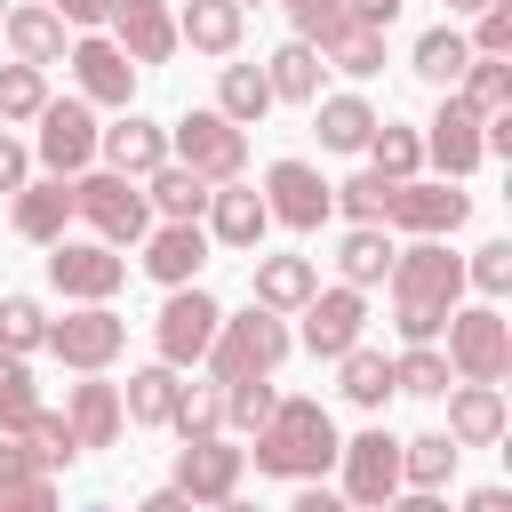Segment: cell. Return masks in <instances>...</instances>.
Listing matches in <instances>:
<instances>
[{"mask_svg":"<svg viewBox=\"0 0 512 512\" xmlns=\"http://www.w3.org/2000/svg\"><path fill=\"white\" fill-rule=\"evenodd\" d=\"M392 328L400 344H440L448 312L464 304V256H448V240H416L392 248Z\"/></svg>","mask_w":512,"mask_h":512,"instance_id":"cell-1","label":"cell"},{"mask_svg":"<svg viewBox=\"0 0 512 512\" xmlns=\"http://www.w3.org/2000/svg\"><path fill=\"white\" fill-rule=\"evenodd\" d=\"M248 440H256V448H248L256 472H272V480H320V472L336 464V448H344V440H336V416H328L320 400H304V392H296V400H272V416H264Z\"/></svg>","mask_w":512,"mask_h":512,"instance_id":"cell-2","label":"cell"},{"mask_svg":"<svg viewBox=\"0 0 512 512\" xmlns=\"http://www.w3.org/2000/svg\"><path fill=\"white\" fill-rule=\"evenodd\" d=\"M288 312H264V304H248V312H224L216 320V336H208V376L216 384H240V376H272L280 360H288Z\"/></svg>","mask_w":512,"mask_h":512,"instance_id":"cell-3","label":"cell"},{"mask_svg":"<svg viewBox=\"0 0 512 512\" xmlns=\"http://www.w3.org/2000/svg\"><path fill=\"white\" fill-rule=\"evenodd\" d=\"M72 216H88L104 248H136L152 232V200L128 176H112V168H80L72 176Z\"/></svg>","mask_w":512,"mask_h":512,"instance_id":"cell-4","label":"cell"},{"mask_svg":"<svg viewBox=\"0 0 512 512\" xmlns=\"http://www.w3.org/2000/svg\"><path fill=\"white\" fill-rule=\"evenodd\" d=\"M440 336H448L456 384H504V368H512V320L496 304H456Z\"/></svg>","mask_w":512,"mask_h":512,"instance_id":"cell-5","label":"cell"},{"mask_svg":"<svg viewBox=\"0 0 512 512\" xmlns=\"http://www.w3.org/2000/svg\"><path fill=\"white\" fill-rule=\"evenodd\" d=\"M168 160L192 168L200 184H232V176L248 168V128H232L216 104H208V112H184V120L168 128Z\"/></svg>","mask_w":512,"mask_h":512,"instance_id":"cell-6","label":"cell"},{"mask_svg":"<svg viewBox=\"0 0 512 512\" xmlns=\"http://www.w3.org/2000/svg\"><path fill=\"white\" fill-rule=\"evenodd\" d=\"M48 352H56L64 368H80V376H104V368L128 352V320H120L112 304H80V312L48 320Z\"/></svg>","mask_w":512,"mask_h":512,"instance_id":"cell-7","label":"cell"},{"mask_svg":"<svg viewBox=\"0 0 512 512\" xmlns=\"http://www.w3.org/2000/svg\"><path fill=\"white\" fill-rule=\"evenodd\" d=\"M336 464H344V504H360V512H384L392 496H400V440L384 432V424H368V432H352L344 448H336Z\"/></svg>","mask_w":512,"mask_h":512,"instance_id":"cell-8","label":"cell"},{"mask_svg":"<svg viewBox=\"0 0 512 512\" xmlns=\"http://www.w3.org/2000/svg\"><path fill=\"white\" fill-rule=\"evenodd\" d=\"M32 160H40L48 176H80V168L96 160V104H88V96H48V104H40Z\"/></svg>","mask_w":512,"mask_h":512,"instance_id":"cell-9","label":"cell"},{"mask_svg":"<svg viewBox=\"0 0 512 512\" xmlns=\"http://www.w3.org/2000/svg\"><path fill=\"white\" fill-rule=\"evenodd\" d=\"M48 280L72 304H112V288L128 280V256L104 240H48Z\"/></svg>","mask_w":512,"mask_h":512,"instance_id":"cell-10","label":"cell"},{"mask_svg":"<svg viewBox=\"0 0 512 512\" xmlns=\"http://www.w3.org/2000/svg\"><path fill=\"white\" fill-rule=\"evenodd\" d=\"M216 320H224V304H216L200 280H192V288H168V304H160V320H152V344H160V360H168V368H192V360L208 352Z\"/></svg>","mask_w":512,"mask_h":512,"instance_id":"cell-11","label":"cell"},{"mask_svg":"<svg viewBox=\"0 0 512 512\" xmlns=\"http://www.w3.org/2000/svg\"><path fill=\"white\" fill-rule=\"evenodd\" d=\"M464 216H472V192H464V184H448V176H408V184L392 192V216H384V224H400V232H416V240H448Z\"/></svg>","mask_w":512,"mask_h":512,"instance_id":"cell-12","label":"cell"},{"mask_svg":"<svg viewBox=\"0 0 512 512\" xmlns=\"http://www.w3.org/2000/svg\"><path fill=\"white\" fill-rule=\"evenodd\" d=\"M240 464H248V448H232V432H200V440L176 448L168 488H184L192 504H224V496L240 488Z\"/></svg>","mask_w":512,"mask_h":512,"instance_id":"cell-13","label":"cell"},{"mask_svg":"<svg viewBox=\"0 0 512 512\" xmlns=\"http://www.w3.org/2000/svg\"><path fill=\"white\" fill-rule=\"evenodd\" d=\"M264 208H272V224H288V232H320V224L336 216V200H328V184H320L312 160H272V168H264Z\"/></svg>","mask_w":512,"mask_h":512,"instance_id":"cell-14","label":"cell"},{"mask_svg":"<svg viewBox=\"0 0 512 512\" xmlns=\"http://www.w3.org/2000/svg\"><path fill=\"white\" fill-rule=\"evenodd\" d=\"M64 64H72V80H80V96H88V104H112V112H128V104H136V64L120 56V40L80 32V40L64 48Z\"/></svg>","mask_w":512,"mask_h":512,"instance_id":"cell-15","label":"cell"},{"mask_svg":"<svg viewBox=\"0 0 512 512\" xmlns=\"http://www.w3.org/2000/svg\"><path fill=\"white\" fill-rule=\"evenodd\" d=\"M416 136H424V160H432V168H440L448 184H464V176H472V168L488 160V152H480V112H472V104H464L456 88H448V104H440V112H432V120H424Z\"/></svg>","mask_w":512,"mask_h":512,"instance_id":"cell-16","label":"cell"},{"mask_svg":"<svg viewBox=\"0 0 512 512\" xmlns=\"http://www.w3.org/2000/svg\"><path fill=\"white\" fill-rule=\"evenodd\" d=\"M368 328V296L360 288H312L304 296V352L312 360H344Z\"/></svg>","mask_w":512,"mask_h":512,"instance_id":"cell-17","label":"cell"},{"mask_svg":"<svg viewBox=\"0 0 512 512\" xmlns=\"http://www.w3.org/2000/svg\"><path fill=\"white\" fill-rule=\"evenodd\" d=\"M112 40H120V56L128 64H168L184 40H176V16H168V0H112Z\"/></svg>","mask_w":512,"mask_h":512,"instance_id":"cell-18","label":"cell"},{"mask_svg":"<svg viewBox=\"0 0 512 512\" xmlns=\"http://www.w3.org/2000/svg\"><path fill=\"white\" fill-rule=\"evenodd\" d=\"M96 160H104L112 176L144 184V176L168 160V128H160V120H144V112H120V128H96Z\"/></svg>","mask_w":512,"mask_h":512,"instance_id":"cell-19","label":"cell"},{"mask_svg":"<svg viewBox=\"0 0 512 512\" xmlns=\"http://www.w3.org/2000/svg\"><path fill=\"white\" fill-rule=\"evenodd\" d=\"M264 224H272V208H264V192L256 184H208V240L216 248H256L264 240Z\"/></svg>","mask_w":512,"mask_h":512,"instance_id":"cell-20","label":"cell"},{"mask_svg":"<svg viewBox=\"0 0 512 512\" xmlns=\"http://www.w3.org/2000/svg\"><path fill=\"white\" fill-rule=\"evenodd\" d=\"M136 248H144V272H152L160 288H192L200 264H208V232H200V224H152Z\"/></svg>","mask_w":512,"mask_h":512,"instance_id":"cell-21","label":"cell"},{"mask_svg":"<svg viewBox=\"0 0 512 512\" xmlns=\"http://www.w3.org/2000/svg\"><path fill=\"white\" fill-rule=\"evenodd\" d=\"M0 32H8V48H16V64H64V48H72V24L48 8V0H24V8H8L0 16Z\"/></svg>","mask_w":512,"mask_h":512,"instance_id":"cell-22","label":"cell"},{"mask_svg":"<svg viewBox=\"0 0 512 512\" xmlns=\"http://www.w3.org/2000/svg\"><path fill=\"white\" fill-rule=\"evenodd\" d=\"M64 224H72V176H24L16 184V232L32 248H48V240H64Z\"/></svg>","mask_w":512,"mask_h":512,"instance_id":"cell-23","label":"cell"},{"mask_svg":"<svg viewBox=\"0 0 512 512\" xmlns=\"http://www.w3.org/2000/svg\"><path fill=\"white\" fill-rule=\"evenodd\" d=\"M64 424H72V440L80 448H112L120 440V384H104V376H80L72 392H64Z\"/></svg>","mask_w":512,"mask_h":512,"instance_id":"cell-24","label":"cell"},{"mask_svg":"<svg viewBox=\"0 0 512 512\" xmlns=\"http://www.w3.org/2000/svg\"><path fill=\"white\" fill-rule=\"evenodd\" d=\"M448 440L456 448H488L504 440V384H448Z\"/></svg>","mask_w":512,"mask_h":512,"instance_id":"cell-25","label":"cell"},{"mask_svg":"<svg viewBox=\"0 0 512 512\" xmlns=\"http://www.w3.org/2000/svg\"><path fill=\"white\" fill-rule=\"evenodd\" d=\"M320 48L312 40H280L272 56H264V80H272V104H312L320 96Z\"/></svg>","mask_w":512,"mask_h":512,"instance_id":"cell-26","label":"cell"},{"mask_svg":"<svg viewBox=\"0 0 512 512\" xmlns=\"http://www.w3.org/2000/svg\"><path fill=\"white\" fill-rule=\"evenodd\" d=\"M312 128H320L328 152H368L376 104H368V96H312Z\"/></svg>","mask_w":512,"mask_h":512,"instance_id":"cell-27","label":"cell"},{"mask_svg":"<svg viewBox=\"0 0 512 512\" xmlns=\"http://www.w3.org/2000/svg\"><path fill=\"white\" fill-rule=\"evenodd\" d=\"M320 288L312 256H256V304L264 312H304V296Z\"/></svg>","mask_w":512,"mask_h":512,"instance_id":"cell-28","label":"cell"},{"mask_svg":"<svg viewBox=\"0 0 512 512\" xmlns=\"http://www.w3.org/2000/svg\"><path fill=\"white\" fill-rule=\"evenodd\" d=\"M176 40H192L200 56H232L240 48V0H184L176 8Z\"/></svg>","mask_w":512,"mask_h":512,"instance_id":"cell-29","label":"cell"},{"mask_svg":"<svg viewBox=\"0 0 512 512\" xmlns=\"http://www.w3.org/2000/svg\"><path fill=\"white\" fill-rule=\"evenodd\" d=\"M144 200L160 208V224H200V216H208V184H200L192 168H176V160H160V168L144 176Z\"/></svg>","mask_w":512,"mask_h":512,"instance_id":"cell-30","label":"cell"},{"mask_svg":"<svg viewBox=\"0 0 512 512\" xmlns=\"http://www.w3.org/2000/svg\"><path fill=\"white\" fill-rule=\"evenodd\" d=\"M336 272H344V288H376L392 272V224H352L336 240Z\"/></svg>","mask_w":512,"mask_h":512,"instance_id":"cell-31","label":"cell"},{"mask_svg":"<svg viewBox=\"0 0 512 512\" xmlns=\"http://www.w3.org/2000/svg\"><path fill=\"white\" fill-rule=\"evenodd\" d=\"M216 112H224L232 128H256V120L272 112V80H264V64H224V72H216Z\"/></svg>","mask_w":512,"mask_h":512,"instance_id":"cell-32","label":"cell"},{"mask_svg":"<svg viewBox=\"0 0 512 512\" xmlns=\"http://www.w3.org/2000/svg\"><path fill=\"white\" fill-rule=\"evenodd\" d=\"M176 392H184V376H176L168 360H152V368H136V376L120 384V416H128V424H168Z\"/></svg>","mask_w":512,"mask_h":512,"instance_id":"cell-33","label":"cell"},{"mask_svg":"<svg viewBox=\"0 0 512 512\" xmlns=\"http://www.w3.org/2000/svg\"><path fill=\"white\" fill-rule=\"evenodd\" d=\"M464 64H472V40H464L456 24H432V32L416 40V56H408V72H416V80H432V88H456V80H464Z\"/></svg>","mask_w":512,"mask_h":512,"instance_id":"cell-34","label":"cell"},{"mask_svg":"<svg viewBox=\"0 0 512 512\" xmlns=\"http://www.w3.org/2000/svg\"><path fill=\"white\" fill-rule=\"evenodd\" d=\"M16 448L32 456V472H64V464L80 456V440H72V424H64L56 408H32V416L16 424Z\"/></svg>","mask_w":512,"mask_h":512,"instance_id":"cell-35","label":"cell"},{"mask_svg":"<svg viewBox=\"0 0 512 512\" xmlns=\"http://www.w3.org/2000/svg\"><path fill=\"white\" fill-rule=\"evenodd\" d=\"M456 440L448 432H416V440H400V488H448V472H456Z\"/></svg>","mask_w":512,"mask_h":512,"instance_id":"cell-36","label":"cell"},{"mask_svg":"<svg viewBox=\"0 0 512 512\" xmlns=\"http://www.w3.org/2000/svg\"><path fill=\"white\" fill-rule=\"evenodd\" d=\"M368 168L392 176V184H408V176L424 168V136H416L408 120H376V136H368Z\"/></svg>","mask_w":512,"mask_h":512,"instance_id":"cell-37","label":"cell"},{"mask_svg":"<svg viewBox=\"0 0 512 512\" xmlns=\"http://www.w3.org/2000/svg\"><path fill=\"white\" fill-rule=\"evenodd\" d=\"M336 384H344L352 408H384V400H392V360L368 352V344H352V352L336 360Z\"/></svg>","mask_w":512,"mask_h":512,"instance_id":"cell-38","label":"cell"},{"mask_svg":"<svg viewBox=\"0 0 512 512\" xmlns=\"http://www.w3.org/2000/svg\"><path fill=\"white\" fill-rule=\"evenodd\" d=\"M320 64L368 80V72H384V32H368V24H336V32L320 40Z\"/></svg>","mask_w":512,"mask_h":512,"instance_id":"cell-39","label":"cell"},{"mask_svg":"<svg viewBox=\"0 0 512 512\" xmlns=\"http://www.w3.org/2000/svg\"><path fill=\"white\" fill-rule=\"evenodd\" d=\"M392 176H376V168H360V176H344V184H328V200H336V216H352V224H384L392 216Z\"/></svg>","mask_w":512,"mask_h":512,"instance_id":"cell-40","label":"cell"},{"mask_svg":"<svg viewBox=\"0 0 512 512\" xmlns=\"http://www.w3.org/2000/svg\"><path fill=\"white\" fill-rule=\"evenodd\" d=\"M456 384V368H448V352L440 344H408L400 360H392V392H416V400H440Z\"/></svg>","mask_w":512,"mask_h":512,"instance_id":"cell-41","label":"cell"},{"mask_svg":"<svg viewBox=\"0 0 512 512\" xmlns=\"http://www.w3.org/2000/svg\"><path fill=\"white\" fill-rule=\"evenodd\" d=\"M456 96H464L480 120H488V112H512V64H504V56H472L464 80H456Z\"/></svg>","mask_w":512,"mask_h":512,"instance_id":"cell-42","label":"cell"},{"mask_svg":"<svg viewBox=\"0 0 512 512\" xmlns=\"http://www.w3.org/2000/svg\"><path fill=\"white\" fill-rule=\"evenodd\" d=\"M168 424H176V440L224 432V384H216V376H208V384H184V392H176V408H168Z\"/></svg>","mask_w":512,"mask_h":512,"instance_id":"cell-43","label":"cell"},{"mask_svg":"<svg viewBox=\"0 0 512 512\" xmlns=\"http://www.w3.org/2000/svg\"><path fill=\"white\" fill-rule=\"evenodd\" d=\"M40 344H48L40 296H0V352H40Z\"/></svg>","mask_w":512,"mask_h":512,"instance_id":"cell-44","label":"cell"},{"mask_svg":"<svg viewBox=\"0 0 512 512\" xmlns=\"http://www.w3.org/2000/svg\"><path fill=\"white\" fill-rule=\"evenodd\" d=\"M272 400H280V392H272V376H240V384H224V424L248 440V432L272 416Z\"/></svg>","mask_w":512,"mask_h":512,"instance_id":"cell-45","label":"cell"},{"mask_svg":"<svg viewBox=\"0 0 512 512\" xmlns=\"http://www.w3.org/2000/svg\"><path fill=\"white\" fill-rule=\"evenodd\" d=\"M40 104H48L40 64H0V120H40Z\"/></svg>","mask_w":512,"mask_h":512,"instance_id":"cell-46","label":"cell"},{"mask_svg":"<svg viewBox=\"0 0 512 512\" xmlns=\"http://www.w3.org/2000/svg\"><path fill=\"white\" fill-rule=\"evenodd\" d=\"M32 408H40V384H32L24 352H0V432H16Z\"/></svg>","mask_w":512,"mask_h":512,"instance_id":"cell-47","label":"cell"},{"mask_svg":"<svg viewBox=\"0 0 512 512\" xmlns=\"http://www.w3.org/2000/svg\"><path fill=\"white\" fill-rule=\"evenodd\" d=\"M464 280L496 304V296L512 288V240H480V248H472V264H464Z\"/></svg>","mask_w":512,"mask_h":512,"instance_id":"cell-48","label":"cell"},{"mask_svg":"<svg viewBox=\"0 0 512 512\" xmlns=\"http://www.w3.org/2000/svg\"><path fill=\"white\" fill-rule=\"evenodd\" d=\"M464 40H472V56H512V0H488Z\"/></svg>","mask_w":512,"mask_h":512,"instance_id":"cell-49","label":"cell"},{"mask_svg":"<svg viewBox=\"0 0 512 512\" xmlns=\"http://www.w3.org/2000/svg\"><path fill=\"white\" fill-rule=\"evenodd\" d=\"M280 8H288L296 40H312V48H320V40H328V32L344 24V0H280Z\"/></svg>","mask_w":512,"mask_h":512,"instance_id":"cell-50","label":"cell"},{"mask_svg":"<svg viewBox=\"0 0 512 512\" xmlns=\"http://www.w3.org/2000/svg\"><path fill=\"white\" fill-rule=\"evenodd\" d=\"M0 512H56V488H48V472H32L24 488H8V496H0Z\"/></svg>","mask_w":512,"mask_h":512,"instance_id":"cell-51","label":"cell"},{"mask_svg":"<svg viewBox=\"0 0 512 512\" xmlns=\"http://www.w3.org/2000/svg\"><path fill=\"white\" fill-rule=\"evenodd\" d=\"M400 8H408V0H344V24H368V32H384Z\"/></svg>","mask_w":512,"mask_h":512,"instance_id":"cell-52","label":"cell"},{"mask_svg":"<svg viewBox=\"0 0 512 512\" xmlns=\"http://www.w3.org/2000/svg\"><path fill=\"white\" fill-rule=\"evenodd\" d=\"M24 176H32V152H24V144H16L8 128H0V192H16Z\"/></svg>","mask_w":512,"mask_h":512,"instance_id":"cell-53","label":"cell"},{"mask_svg":"<svg viewBox=\"0 0 512 512\" xmlns=\"http://www.w3.org/2000/svg\"><path fill=\"white\" fill-rule=\"evenodd\" d=\"M288 512H360V504H344L336 488H320V480H296V504Z\"/></svg>","mask_w":512,"mask_h":512,"instance_id":"cell-54","label":"cell"},{"mask_svg":"<svg viewBox=\"0 0 512 512\" xmlns=\"http://www.w3.org/2000/svg\"><path fill=\"white\" fill-rule=\"evenodd\" d=\"M24 480H32V456H24V448H16V432H8V440H0V496H8V488H24Z\"/></svg>","mask_w":512,"mask_h":512,"instance_id":"cell-55","label":"cell"},{"mask_svg":"<svg viewBox=\"0 0 512 512\" xmlns=\"http://www.w3.org/2000/svg\"><path fill=\"white\" fill-rule=\"evenodd\" d=\"M48 8H56L64 24H104V16H112V0H48Z\"/></svg>","mask_w":512,"mask_h":512,"instance_id":"cell-56","label":"cell"},{"mask_svg":"<svg viewBox=\"0 0 512 512\" xmlns=\"http://www.w3.org/2000/svg\"><path fill=\"white\" fill-rule=\"evenodd\" d=\"M456 512H512V496H504V488H496V480H488V488H472V496H464V504H456Z\"/></svg>","mask_w":512,"mask_h":512,"instance_id":"cell-57","label":"cell"},{"mask_svg":"<svg viewBox=\"0 0 512 512\" xmlns=\"http://www.w3.org/2000/svg\"><path fill=\"white\" fill-rule=\"evenodd\" d=\"M384 512H448V504H440V488H408V496H392Z\"/></svg>","mask_w":512,"mask_h":512,"instance_id":"cell-58","label":"cell"},{"mask_svg":"<svg viewBox=\"0 0 512 512\" xmlns=\"http://www.w3.org/2000/svg\"><path fill=\"white\" fill-rule=\"evenodd\" d=\"M136 512H192V496H184V488H152Z\"/></svg>","mask_w":512,"mask_h":512,"instance_id":"cell-59","label":"cell"},{"mask_svg":"<svg viewBox=\"0 0 512 512\" xmlns=\"http://www.w3.org/2000/svg\"><path fill=\"white\" fill-rule=\"evenodd\" d=\"M216 512H264V504H248V496H240V488H232V496H224V504H216Z\"/></svg>","mask_w":512,"mask_h":512,"instance_id":"cell-60","label":"cell"},{"mask_svg":"<svg viewBox=\"0 0 512 512\" xmlns=\"http://www.w3.org/2000/svg\"><path fill=\"white\" fill-rule=\"evenodd\" d=\"M480 8H488V0H448V16H480Z\"/></svg>","mask_w":512,"mask_h":512,"instance_id":"cell-61","label":"cell"},{"mask_svg":"<svg viewBox=\"0 0 512 512\" xmlns=\"http://www.w3.org/2000/svg\"><path fill=\"white\" fill-rule=\"evenodd\" d=\"M88 512H112V504H88Z\"/></svg>","mask_w":512,"mask_h":512,"instance_id":"cell-62","label":"cell"},{"mask_svg":"<svg viewBox=\"0 0 512 512\" xmlns=\"http://www.w3.org/2000/svg\"><path fill=\"white\" fill-rule=\"evenodd\" d=\"M0 16H8V0H0Z\"/></svg>","mask_w":512,"mask_h":512,"instance_id":"cell-63","label":"cell"},{"mask_svg":"<svg viewBox=\"0 0 512 512\" xmlns=\"http://www.w3.org/2000/svg\"><path fill=\"white\" fill-rule=\"evenodd\" d=\"M240 8H248V0H240Z\"/></svg>","mask_w":512,"mask_h":512,"instance_id":"cell-64","label":"cell"}]
</instances>
